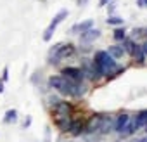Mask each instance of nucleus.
Returning <instances> with one entry per match:
<instances>
[{"instance_id": "nucleus-1", "label": "nucleus", "mask_w": 147, "mask_h": 142, "mask_svg": "<svg viewBox=\"0 0 147 142\" xmlns=\"http://www.w3.org/2000/svg\"><path fill=\"white\" fill-rule=\"evenodd\" d=\"M92 61H94V64H95V68L99 71V75L100 76H106L107 80H113V78L123 75L125 71H126V68L125 66H118L116 59H113L106 50H97L94 54V59Z\"/></svg>"}, {"instance_id": "nucleus-2", "label": "nucleus", "mask_w": 147, "mask_h": 142, "mask_svg": "<svg viewBox=\"0 0 147 142\" xmlns=\"http://www.w3.org/2000/svg\"><path fill=\"white\" fill-rule=\"evenodd\" d=\"M49 87L54 89L57 94L66 95V97H73L76 99V83H71L69 80H66L61 75H54L49 78Z\"/></svg>"}, {"instance_id": "nucleus-3", "label": "nucleus", "mask_w": 147, "mask_h": 142, "mask_svg": "<svg viewBox=\"0 0 147 142\" xmlns=\"http://www.w3.org/2000/svg\"><path fill=\"white\" fill-rule=\"evenodd\" d=\"M75 52H76V47L73 45V43H62L61 49H59L54 55L49 57V62H50V64H59L62 59H67V57H71V55H75Z\"/></svg>"}, {"instance_id": "nucleus-4", "label": "nucleus", "mask_w": 147, "mask_h": 142, "mask_svg": "<svg viewBox=\"0 0 147 142\" xmlns=\"http://www.w3.org/2000/svg\"><path fill=\"white\" fill-rule=\"evenodd\" d=\"M61 76H64L66 80H69L71 83H80L83 82V71L78 66H66L61 69Z\"/></svg>"}, {"instance_id": "nucleus-5", "label": "nucleus", "mask_w": 147, "mask_h": 142, "mask_svg": "<svg viewBox=\"0 0 147 142\" xmlns=\"http://www.w3.org/2000/svg\"><path fill=\"white\" fill-rule=\"evenodd\" d=\"M80 69L83 71V78H88L92 82H95V80L100 78V75H99V71H97V68H95V64H94L92 59H87V57L82 59V68Z\"/></svg>"}, {"instance_id": "nucleus-6", "label": "nucleus", "mask_w": 147, "mask_h": 142, "mask_svg": "<svg viewBox=\"0 0 147 142\" xmlns=\"http://www.w3.org/2000/svg\"><path fill=\"white\" fill-rule=\"evenodd\" d=\"M73 111H75V106L67 101H61L52 108L54 116H73Z\"/></svg>"}, {"instance_id": "nucleus-7", "label": "nucleus", "mask_w": 147, "mask_h": 142, "mask_svg": "<svg viewBox=\"0 0 147 142\" xmlns=\"http://www.w3.org/2000/svg\"><path fill=\"white\" fill-rule=\"evenodd\" d=\"M111 132H114V116L111 114H102V120H100V125H99V132L102 137L104 135H109Z\"/></svg>"}, {"instance_id": "nucleus-8", "label": "nucleus", "mask_w": 147, "mask_h": 142, "mask_svg": "<svg viewBox=\"0 0 147 142\" xmlns=\"http://www.w3.org/2000/svg\"><path fill=\"white\" fill-rule=\"evenodd\" d=\"M67 133H71L73 137H80V135H83V133H85V121H83L82 118H73Z\"/></svg>"}, {"instance_id": "nucleus-9", "label": "nucleus", "mask_w": 147, "mask_h": 142, "mask_svg": "<svg viewBox=\"0 0 147 142\" xmlns=\"http://www.w3.org/2000/svg\"><path fill=\"white\" fill-rule=\"evenodd\" d=\"M100 120H102V114H92L88 118V121L85 123V133H97Z\"/></svg>"}, {"instance_id": "nucleus-10", "label": "nucleus", "mask_w": 147, "mask_h": 142, "mask_svg": "<svg viewBox=\"0 0 147 142\" xmlns=\"http://www.w3.org/2000/svg\"><path fill=\"white\" fill-rule=\"evenodd\" d=\"M99 37H100V30H94V28H90L88 31H85V33L80 35V42H82L83 45H90V43L95 42Z\"/></svg>"}, {"instance_id": "nucleus-11", "label": "nucleus", "mask_w": 147, "mask_h": 142, "mask_svg": "<svg viewBox=\"0 0 147 142\" xmlns=\"http://www.w3.org/2000/svg\"><path fill=\"white\" fill-rule=\"evenodd\" d=\"M128 121H130V114H126V113H121V114L114 116V132L119 135L123 132V128L128 125Z\"/></svg>"}, {"instance_id": "nucleus-12", "label": "nucleus", "mask_w": 147, "mask_h": 142, "mask_svg": "<svg viewBox=\"0 0 147 142\" xmlns=\"http://www.w3.org/2000/svg\"><path fill=\"white\" fill-rule=\"evenodd\" d=\"M54 118V125L62 132V133H66L67 130H69V125H71V116H52Z\"/></svg>"}, {"instance_id": "nucleus-13", "label": "nucleus", "mask_w": 147, "mask_h": 142, "mask_svg": "<svg viewBox=\"0 0 147 142\" xmlns=\"http://www.w3.org/2000/svg\"><path fill=\"white\" fill-rule=\"evenodd\" d=\"M90 28H94V19H87V21H83V23H78V24H75L71 30H69V33L71 35H76V33H85V31H88Z\"/></svg>"}, {"instance_id": "nucleus-14", "label": "nucleus", "mask_w": 147, "mask_h": 142, "mask_svg": "<svg viewBox=\"0 0 147 142\" xmlns=\"http://www.w3.org/2000/svg\"><path fill=\"white\" fill-rule=\"evenodd\" d=\"M137 130H138V128H137V125H135V120H133V116H130V121H128V125L123 128V132L119 133V137H121V139H128V137H131Z\"/></svg>"}, {"instance_id": "nucleus-15", "label": "nucleus", "mask_w": 147, "mask_h": 142, "mask_svg": "<svg viewBox=\"0 0 147 142\" xmlns=\"http://www.w3.org/2000/svg\"><path fill=\"white\" fill-rule=\"evenodd\" d=\"M67 16H69V11H67V9H61V11H59V12L54 16V19L50 21V24H49V26L55 30V28H57V26H59V24H61V23H62L66 18H67Z\"/></svg>"}, {"instance_id": "nucleus-16", "label": "nucleus", "mask_w": 147, "mask_h": 142, "mask_svg": "<svg viewBox=\"0 0 147 142\" xmlns=\"http://www.w3.org/2000/svg\"><path fill=\"white\" fill-rule=\"evenodd\" d=\"M133 120H135V125H137V128H138V130H140V128H144V126H147V109L138 111V113L133 116Z\"/></svg>"}, {"instance_id": "nucleus-17", "label": "nucleus", "mask_w": 147, "mask_h": 142, "mask_svg": "<svg viewBox=\"0 0 147 142\" xmlns=\"http://www.w3.org/2000/svg\"><path fill=\"white\" fill-rule=\"evenodd\" d=\"M106 52H107L113 59H116V61H118V59H121V57H123V54H125V50H123V47H121V45H109Z\"/></svg>"}, {"instance_id": "nucleus-18", "label": "nucleus", "mask_w": 147, "mask_h": 142, "mask_svg": "<svg viewBox=\"0 0 147 142\" xmlns=\"http://www.w3.org/2000/svg\"><path fill=\"white\" fill-rule=\"evenodd\" d=\"M131 57L135 59L137 64H144V62H145V54H144V50H142V47H140L138 43H135V49H133Z\"/></svg>"}, {"instance_id": "nucleus-19", "label": "nucleus", "mask_w": 147, "mask_h": 142, "mask_svg": "<svg viewBox=\"0 0 147 142\" xmlns=\"http://www.w3.org/2000/svg\"><path fill=\"white\" fill-rule=\"evenodd\" d=\"M135 43H137V42H135L133 38L126 37V38H125V40L121 42V47H123L125 54H130V55H131V54H133V49H135Z\"/></svg>"}, {"instance_id": "nucleus-20", "label": "nucleus", "mask_w": 147, "mask_h": 142, "mask_svg": "<svg viewBox=\"0 0 147 142\" xmlns=\"http://www.w3.org/2000/svg\"><path fill=\"white\" fill-rule=\"evenodd\" d=\"M16 121H18V109H7L5 114H4V123L11 125V123H16Z\"/></svg>"}, {"instance_id": "nucleus-21", "label": "nucleus", "mask_w": 147, "mask_h": 142, "mask_svg": "<svg viewBox=\"0 0 147 142\" xmlns=\"http://www.w3.org/2000/svg\"><path fill=\"white\" fill-rule=\"evenodd\" d=\"M113 38L116 42H123L126 38V31H125V26H116L114 31H113Z\"/></svg>"}, {"instance_id": "nucleus-22", "label": "nucleus", "mask_w": 147, "mask_h": 142, "mask_svg": "<svg viewBox=\"0 0 147 142\" xmlns=\"http://www.w3.org/2000/svg\"><path fill=\"white\" fill-rule=\"evenodd\" d=\"M106 21L109 26H123V18H119V16H107Z\"/></svg>"}, {"instance_id": "nucleus-23", "label": "nucleus", "mask_w": 147, "mask_h": 142, "mask_svg": "<svg viewBox=\"0 0 147 142\" xmlns=\"http://www.w3.org/2000/svg\"><path fill=\"white\" fill-rule=\"evenodd\" d=\"M87 90H88V87H87V83H83V82H80V83H76V99H80V97H83V95L87 94Z\"/></svg>"}, {"instance_id": "nucleus-24", "label": "nucleus", "mask_w": 147, "mask_h": 142, "mask_svg": "<svg viewBox=\"0 0 147 142\" xmlns=\"http://www.w3.org/2000/svg\"><path fill=\"white\" fill-rule=\"evenodd\" d=\"M83 139H85V142H100L102 135L100 133H83Z\"/></svg>"}, {"instance_id": "nucleus-25", "label": "nucleus", "mask_w": 147, "mask_h": 142, "mask_svg": "<svg viewBox=\"0 0 147 142\" xmlns=\"http://www.w3.org/2000/svg\"><path fill=\"white\" fill-rule=\"evenodd\" d=\"M54 31H55L54 28L47 26V30L43 31V40H45V42H50V40H52V37H54Z\"/></svg>"}, {"instance_id": "nucleus-26", "label": "nucleus", "mask_w": 147, "mask_h": 142, "mask_svg": "<svg viewBox=\"0 0 147 142\" xmlns=\"http://www.w3.org/2000/svg\"><path fill=\"white\" fill-rule=\"evenodd\" d=\"M47 102H49V104H50V106L54 108V106H55L57 102H61V99H59L57 95H49V97H47Z\"/></svg>"}, {"instance_id": "nucleus-27", "label": "nucleus", "mask_w": 147, "mask_h": 142, "mask_svg": "<svg viewBox=\"0 0 147 142\" xmlns=\"http://www.w3.org/2000/svg\"><path fill=\"white\" fill-rule=\"evenodd\" d=\"M142 35H144V28H133L131 38H138V37H142Z\"/></svg>"}, {"instance_id": "nucleus-28", "label": "nucleus", "mask_w": 147, "mask_h": 142, "mask_svg": "<svg viewBox=\"0 0 147 142\" xmlns=\"http://www.w3.org/2000/svg\"><path fill=\"white\" fill-rule=\"evenodd\" d=\"M116 5H118V4H116V2H113V0H111L109 4H107V12H109V16H113V14H114V11H116Z\"/></svg>"}, {"instance_id": "nucleus-29", "label": "nucleus", "mask_w": 147, "mask_h": 142, "mask_svg": "<svg viewBox=\"0 0 147 142\" xmlns=\"http://www.w3.org/2000/svg\"><path fill=\"white\" fill-rule=\"evenodd\" d=\"M0 80H2L4 83L9 80V66H5V68H4V71H2V76H0Z\"/></svg>"}, {"instance_id": "nucleus-30", "label": "nucleus", "mask_w": 147, "mask_h": 142, "mask_svg": "<svg viewBox=\"0 0 147 142\" xmlns=\"http://www.w3.org/2000/svg\"><path fill=\"white\" fill-rule=\"evenodd\" d=\"M30 125H31V116H26V120L23 121V128H30Z\"/></svg>"}, {"instance_id": "nucleus-31", "label": "nucleus", "mask_w": 147, "mask_h": 142, "mask_svg": "<svg viewBox=\"0 0 147 142\" xmlns=\"http://www.w3.org/2000/svg\"><path fill=\"white\" fill-rule=\"evenodd\" d=\"M137 7H140V9L147 7V0H137Z\"/></svg>"}, {"instance_id": "nucleus-32", "label": "nucleus", "mask_w": 147, "mask_h": 142, "mask_svg": "<svg viewBox=\"0 0 147 142\" xmlns=\"http://www.w3.org/2000/svg\"><path fill=\"white\" fill-rule=\"evenodd\" d=\"M45 142H50V126L45 128Z\"/></svg>"}, {"instance_id": "nucleus-33", "label": "nucleus", "mask_w": 147, "mask_h": 142, "mask_svg": "<svg viewBox=\"0 0 147 142\" xmlns=\"http://www.w3.org/2000/svg\"><path fill=\"white\" fill-rule=\"evenodd\" d=\"M131 142H147V133L144 135V137H137L135 140H131Z\"/></svg>"}, {"instance_id": "nucleus-34", "label": "nucleus", "mask_w": 147, "mask_h": 142, "mask_svg": "<svg viewBox=\"0 0 147 142\" xmlns=\"http://www.w3.org/2000/svg\"><path fill=\"white\" fill-rule=\"evenodd\" d=\"M109 2H111V0H99V7H106Z\"/></svg>"}, {"instance_id": "nucleus-35", "label": "nucleus", "mask_w": 147, "mask_h": 142, "mask_svg": "<svg viewBox=\"0 0 147 142\" xmlns=\"http://www.w3.org/2000/svg\"><path fill=\"white\" fill-rule=\"evenodd\" d=\"M140 47H142V50H144V54H145V57H147V40H145L144 43H140Z\"/></svg>"}, {"instance_id": "nucleus-36", "label": "nucleus", "mask_w": 147, "mask_h": 142, "mask_svg": "<svg viewBox=\"0 0 147 142\" xmlns=\"http://www.w3.org/2000/svg\"><path fill=\"white\" fill-rule=\"evenodd\" d=\"M87 2H88V0H76V4L82 7V5H87Z\"/></svg>"}, {"instance_id": "nucleus-37", "label": "nucleus", "mask_w": 147, "mask_h": 142, "mask_svg": "<svg viewBox=\"0 0 147 142\" xmlns=\"http://www.w3.org/2000/svg\"><path fill=\"white\" fill-rule=\"evenodd\" d=\"M4 90H5V89H4V82L0 80V94H4Z\"/></svg>"}, {"instance_id": "nucleus-38", "label": "nucleus", "mask_w": 147, "mask_h": 142, "mask_svg": "<svg viewBox=\"0 0 147 142\" xmlns=\"http://www.w3.org/2000/svg\"><path fill=\"white\" fill-rule=\"evenodd\" d=\"M144 35H145V37H147V28H144Z\"/></svg>"}]
</instances>
